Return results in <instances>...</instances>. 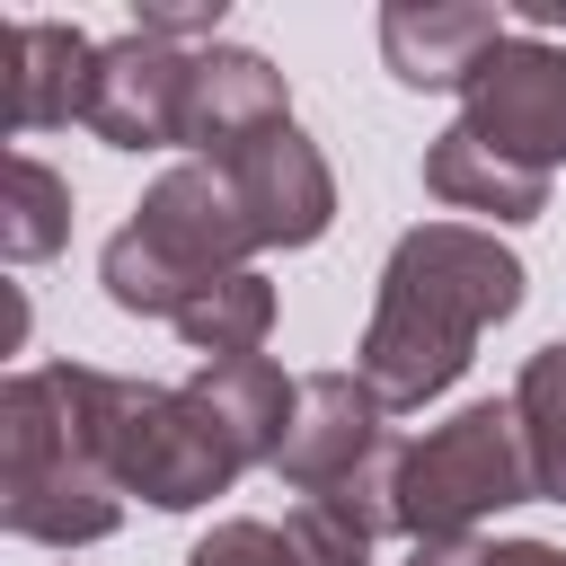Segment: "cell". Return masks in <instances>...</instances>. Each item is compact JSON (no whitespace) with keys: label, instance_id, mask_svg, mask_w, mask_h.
<instances>
[{"label":"cell","instance_id":"obj_9","mask_svg":"<svg viewBox=\"0 0 566 566\" xmlns=\"http://www.w3.org/2000/svg\"><path fill=\"white\" fill-rule=\"evenodd\" d=\"M389 407L371 398V380L363 371H310L301 380V416H292V442H283V478H292V495H327V486H345L380 442H389V424H380Z\"/></svg>","mask_w":566,"mask_h":566},{"label":"cell","instance_id":"obj_14","mask_svg":"<svg viewBox=\"0 0 566 566\" xmlns=\"http://www.w3.org/2000/svg\"><path fill=\"white\" fill-rule=\"evenodd\" d=\"M424 195L451 203V212H486V221H539V212H548V177H539V168H513V159L486 150L469 124L433 133V150H424Z\"/></svg>","mask_w":566,"mask_h":566},{"label":"cell","instance_id":"obj_21","mask_svg":"<svg viewBox=\"0 0 566 566\" xmlns=\"http://www.w3.org/2000/svg\"><path fill=\"white\" fill-rule=\"evenodd\" d=\"M407 566H486V539H407Z\"/></svg>","mask_w":566,"mask_h":566},{"label":"cell","instance_id":"obj_3","mask_svg":"<svg viewBox=\"0 0 566 566\" xmlns=\"http://www.w3.org/2000/svg\"><path fill=\"white\" fill-rule=\"evenodd\" d=\"M71 389H80V424L106 460V478L159 513H195L212 495H230L239 478V451L221 442V424L186 398V389H159V380H124V371H97V363H71Z\"/></svg>","mask_w":566,"mask_h":566},{"label":"cell","instance_id":"obj_1","mask_svg":"<svg viewBox=\"0 0 566 566\" xmlns=\"http://www.w3.org/2000/svg\"><path fill=\"white\" fill-rule=\"evenodd\" d=\"M531 292L522 256L495 239V230H469V221H416L389 265H380V292H371V327H363V354L354 371L371 380L380 407H424L442 398L478 336L495 318H513Z\"/></svg>","mask_w":566,"mask_h":566},{"label":"cell","instance_id":"obj_19","mask_svg":"<svg viewBox=\"0 0 566 566\" xmlns=\"http://www.w3.org/2000/svg\"><path fill=\"white\" fill-rule=\"evenodd\" d=\"M186 566H292V548H283L274 522H212L186 548Z\"/></svg>","mask_w":566,"mask_h":566},{"label":"cell","instance_id":"obj_5","mask_svg":"<svg viewBox=\"0 0 566 566\" xmlns=\"http://www.w3.org/2000/svg\"><path fill=\"white\" fill-rule=\"evenodd\" d=\"M460 124H469L486 150H504L513 168L557 177V168H566V44H548V35H504V44L469 71Z\"/></svg>","mask_w":566,"mask_h":566},{"label":"cell","instance_id":"obj_13","mask_svg":"<svg viewBox=\"0 0 566 566\" xmlns=\"http://www.w3.org/2000/svg\"><path fill=\"white\" fill-rule=\"evenodd\" d=\"M88 80H97V44L71 18H18L9 27V133H53V124H88Z\"/></svg>","mask_w":566,"mask_h":566},{"label":"cell","instance_id":"obj_11","mask_svg":"<svg viewBox=\"0 0 566 566\" xmlns=\"http://www.w3.org/2000/svg\"><path fill=\"white\" fill-rule=\"evenodd\" d=\"M274 124H292L283 71L265 53H248V44H203L195 53V88H186V150L230 159L239 142H256Z\"/></svg>","mask_w":566,"mask_h":566},{"label":"cell","instance_id":"obj_7","mask_svg":"<svg viewBox=\"0 0 566 566\" xmlns=\"http://www.w3.org/2000/svg\"><path fill=\"white\" fill-rule=\"evenodd\" d=\"M186 88H195V53L133 27V35L97 44L88 133L106 150H168V142H186Z\"/></svg>","mask_w":566,"mask_h":566},{"label":"cell","instance_id":"obj_8","mask_svg":"<svg viewBox=\"0 0 566 566\" xmlns=\"http://www.w3.org/2000/svg\"><path fill=\"white\" fill-rule=\"evenodd\" d=\"M212 168L230 177L256 248H310V239H327V221H336V177H327V159H318V142H310L301 124H274V133L239 142V150L212 159Z\"/></svg>","mask_w":566,"mask_h":566},{"label":"cell","instance_id":"obj_12","mask_svg":"<svg viewBox=\"0 0 566 566\" xmlns=\"http://www.w3.org/2000/svg\"><path fill=\"white\" fill-rule=\"evenodd\" d=\"M186 398L221 424V442L239 451V469H274L283 442H292V416H301V380H292L274 354H221V363H195Z\"/></svg>","mask_w":566,"mask_h":566},{"label":"cell","instance_id":"obj_20","mask_svg":"<svg viewBox=\"0 0 566 566\" xmlns=\"http://www.w3.org/2000/svg\"><path fill=\"white\" fill-rule=\"evenodd\" d=\"M142 35H159V44H221V0H195V9H177V0H142V18H133Z\"/></svg>","mask_w":566,"mask_h":566},{"label":"cell","instance_id":"obj_15","mask_svg":"<svg viewBox=\"0 0 566 566\" xmlns=\"http://www.w3.org/2000/svg\"><path fill=\"white\" fill-rule=\"evenodd\" d=\"M203 363H221V354H256L265 336H274V283L248 265V274H212L177 318H168Z\"/></svg>","mask_w":566,"mask_h":566},{"label":"cell","instance_id":"obj_16","mask_svg":"<svg viewBox=\"0 0 566 566\" xmlns=\"http://www.w3.org/2000/svg\"><path fill=\"white\" fill-rule=\"evenodd\" d=\"M62 239H71V186L44 159L9 150V168H0V256L9 265H44Z\"/></svg>","mask_w":566,"mask_h":566},{"label":"cell","instance_id":"obj_6","mask_svg":"<svg viewBox=\"0 0 566 566\" xmlns=\"http://www.w3.org/2000/svg\"><path fill=\"white\" fill-rule=\"evenodd\" d=\"M177 283H212V274H248V256H256V230H248V212H239V195H230V177L212 168V159H186V168H159L150 186H142V203H133V221H124Z\"/></svg>","mask_w":566,"mask_h":566},{"label":"cell","instance_id":"obj_18","mask_svg":"<svg viewBox=\"0 0 566 566\" xmlns=\"http://www.w3.org/2000/svg\"><path fill=\"white\" fill-rule=\"evenodd\" d=\"M283 548H292V566H371V531L327 495H301L283 513Z\"/></svg>","mask_w":566,"mask_h":566},{"label":"cell","instance_id":"obj_2","mask_svg":"<svg viewBox=\"0 0 566 566\" xmlns=\"http://www.w3.org/2000/svg\"><path fill=\"white\" fill-rule=\"evenodd\" d=\"M0 522L44 548H88L124 522V486L80 424L71 363H35L0 389Z\"/></svg>","mask_w":566,"mask_h":566},{"label":"cell","instance_id":"obj_22","mask_svg":"<svg viewBox=\"0 0 566 566\" xmlns=\"http://www.w3.org/2000/svg\"><path fill=\"white\" fill-rule=\"evenodd\" d=\"M486 566H566V548H548V539H486Z\"/></svg>","mask_w":566,"mask_h":566},{"label":"cell","instance_id":"obj_4","mask_svg":"<svg viewBox=\"0 0 566 566\" xmlns=\"http://www.w3.org/2000/svg\"><path fill=\"white\" fill-rule=\"evenodd\" d=\"M531 442L513 398H478L451 424H433L424 442H407L398 460V539H478L486 513L531 504Z\"/></svg>","mask_w":566,"mask_h":566},{"label":"cell","instance_id":"obj_17","mask_svg":"<svg viewBox=\"0 0 566 566\" xmlns=\"http://www.w3.org/2000/svg\"><path fill=\"white\" fill-rule=\"evenodd\" d=\"M513 416H522V442H531V478L548 504H566V336L539 345L513 380Z\"/></svg>","mask_w":566,"mask_h":566},{"label":"cell","instance_id":"obj_10","mask_svg":"<svg viewBox=\"0 0 566 566\" xmlns=\"http://www.w3.org/2000/svg\"><path fill=\"white\" fill-rule=\"evenodd\" d=\"M513 27L486 0H389L380 9V62L407 88H469V71L504 44Z\"/></svg>","mask_w":566,"mask_h":566}]
</instances>
